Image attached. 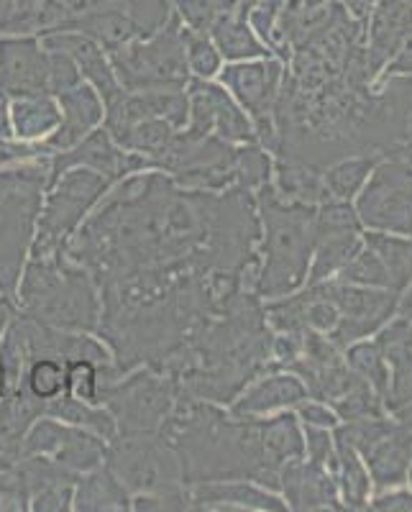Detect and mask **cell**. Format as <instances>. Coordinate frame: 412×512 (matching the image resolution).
Segmentation results:
<instances>
[{"instance_id": "16", "label": "cell", "mask_w": 412, "mask_h": 512, "mask_svg": "<svg viewBox=\"0 0 412 512\" xmlns=\"http://www.w3.org/2000/svg\"><path fill=\"white\" fill-rule=\"evenodd\" d=\"M41 47L47 49V52L70 54L75 59L80 75L88 77L90 85L98 90L105 105L113 103L123 93L121 82H118L116 72H113L111 62H108V54L90 36L77 34V31H49V34L41 36Z\"/></svg>"}, {"instance_id": "17", "label": "cell", "mask_w": 412, "mask_h": 512, "mask_svg": "<svg viewBox=\"0 0 412 512\" xmlns=\"http://www.w3.org/2000/svg\"><path fill=\"white\" fill-rule=\"evenodd\" d=\"M59 111H62V121L54 128L52 134L44 136L41 146L47 149L49 154L64 152V149H72L75 144H80L85 136L103 121V98L98 95V90L93 85H77L72 90H64L57 95Z\"/></svg>"}, {"instance_id": "45", "label": "cell", "mask_w": 412, "mask_h": 512, "mask_svg": "<svg viewBox=\"0 0 412 512\" xmlns=\"http://www.w3.org/2000/svg\"><path fill=\"white\" fill-rule=\"evenodd\" d=\"M0 136L3 139H11L13 128H11V116H8V95L0 90Z\"/></svg>"}, {"instance_id": "21", "label": "cell", "mask_w": 412, "mask_h": 512, "mask_svg": "<svg viewBox=\"0 0 412 512\" xmlns=\"http://www.w3.org/2000/svg\"><path fill=\"white\" fill-rule=\"evenodd\" d=\"M72 510L77 512H123L131 510V495L116 479L108 466L80 474L72 497Z\"/></svg>"}, {"instance_id": "19", "label": "cell", "mask_w": 412, "mask_h": 512, "mask_svg": "<svg viewBox=\"0 0 412 512\" xmlns=\"http://www.w3.org/2000/svg\"><path fill=\"white\" fill-rule=\"evenodd\" d=\"M192 510L238 512V510H285V505L274 495H267L259 487L246 484V479H228V482H203L190 487Z\"/></svg>"}, {"instance_id": "4", "label": "cell", "mask_w": 412, "mask_h": 512, "mask_svg": "<svg viewBox=\"0 0 412 512\" xmlns=\"http://www.w3.org/2000/svg\"><path fill=\"white\" fill-rule=\"evenodd\" d=\"M49 162L39 154L0 167V295L13 303L49 187Z\"/></svg>"}, {"instance_id": "32", "label": "cell", "mask_w": 412, "mask_h": 512, "mask_svg": "<svg viewBox=\"0 0 412 512\" xmlns=\"http://www.w3.org/2000/svg\"><path fill=\"white\" fill-rule=\"evenodd\" d=\"M182 36H185V54L192 75L200 77V80H208L210 75H215V72L221 70V52L215 49V44L208 39V34L182 29Z\"/></svg>"}, {"instance_id": "18", "label": "cell", "mask_w": 412, "mask_h": 512, "mask_svg": "<svg viewBox=\"0 0 412 512\" xmlns=\"http://www.w3.org/2000/svg\"><path fill=\"white\" fill-rule=\"evenodd\" d=\"M318 254H315V267L310 274V282L323 280L325 274L341 267L349 254L354 251V213L349 205H325L318 216Z\"/></svg>"}, {"instance_id": "48", "label": "cell", "mask_w": 412, "mask_h": 512, "mask_svg": "<svg viewBox=\"0 0 412 512\" xmlns=\"http://www.w3.org/2000/svg\"><path fill=\"white\" fill-rule=\"evenodd\" d=\"M379 507H402V510H412V497H407V495L389 497V500L379 502Z\"/></svg>"}, {"instance_id": "24", "label": "cell", "mask_w": 412, "mask_h": 512, "mask_svg": "<svg viewBox=\"0 0 412 512\" xmlns=\"http://www.w3.org/2000/svg\"><path fill=\"white\" fill-rule=\"evenodd\" d=\"M302 397H305V387L300 379L269 377L233 402V418H254V415L282 408V405H295Z\"/></svg>"}, {"instance_id": "34", "label": "cell", "mask_w": 412, "mask_h": 512, "mask_svg": "<svg viewBox=\"0 0 412 512\" xmlns=\"http://www.w3.org/2000/svg\"><path fill=\"white\" fill-rule=\"evenodd\" d=\"M77 400L98 405V364L88 359L67 361V390Z\"/></svg>"}, {"instance_id": "8", "label": "cell", "mask_w": 412, "mask_h": 512, "mask_svg": "<svg viewBox=\"0 0 412 512\" xmlns=\"http://www.w3.org/2000/svg\"><path fill=\"white\" fill-rule=\"evenodd\" d=\"M105 466L116 474L131 497L187 487L180 456L159 431L116 433L108 441Z\"/></svg>"}, {"instance_id": "5", "label": "cell", "mask_w": 412, "mask_h": 512, "mask_svg": "<svg viewBox=\"0 0 412 512\" xmlns=\"http://www.w3.org/2000/svg\"><path fill=\"white\" fill-rule=\"evenodd\" d=\"M259 210L267 226V239H264L267 262L259 272L256 290L264 297H282L295 290L308 274L313 210L305 203L285 205L269 182L259 187Z\"/></svg>"}, {"instance_id": "30", "label": "cell", "mask_w": 412, "mask_h": 512, "mask_svg": "<svg viewBox=\"0 0 412 512\" xmlns=\"http://www.w3.org/2000/svg\"><path fill=\"white\" fill-rule=\"evenodd\" d=\"M21 384L36 400H54L67 390V359H57V356L29 359Z\"/></svg>"}, {"instance_id": "10", "label": "cell", "mask_w": 412, "mask_h": 512, "mask_svg": "<svg viewBox=\"0 0 412 512\" xmlns=\"http://www.w3.org/2000/svg\"><path fill=\"white\" fill-rule=\"evenodd\" d=\"M21 456H52L72 472L85 474L105 464L108 441L88 428L41 415L26 431Z\"/></svg>"}, {"instance_id": "28", "label": "cell", "mask_w": 412, "mask_h": 512, "mask_svg": "<svg viewBox=\"0 0 412 512\" xmlns=\"http://www.w3.org/2000/svg\"><path fill=\"white\" fill-rule=\"evenodd\" d=\"M262 443L269 464H272L277 472L287 464V461L300 459L302 451H305L300 428H297L292 415H279V418L262 420Z\"/></svg>"}, {"instance_id": "36", "label": "cell", "mask_w": 412, "mask_h": 512, "mask_svg": "<svg viewBox=\"0 0 412 512\" xmlns=\"http://www.w3.org/2000/svg\"><path fill=\"white\" fill-rule=\"evenodd\" d=\"M131 510L162 512V510H192L190 487L175 492H151V495L131 497Z\"/></svg>"}, {"instance_id": "26", "label": "cell", "mask_w": 412, "mask_h": 512, "mask_svg": "<svg viewBox=\"0 0 412 512\" xmlns=\"http://www.w3.org/2000/svg\"><path fill=\"white\" fill-rule=\"evenodd\" d=\"M369 461H372V472L377 482L395 484L405 477L407 459H410V441L402 433H392L384 428L382 436L364 448Z\"/></svg>"}, {"instance_id": "27", "label": "cell", "mask_w": 412, "mask_h": 512, "mask_svg": "<svg viewBox=\"0 0 412 512\" xmlns=\"http://www.w3.org/2000/svg\"><path fill=\"white\" fill-rule=\"evenodd\" d=\"M412 29V3L410 0H379V8L374 13L372 41L377 62L397 47V41Z\"/></svg>"}, {"instance_id": "1", "label": "cell", "mask_w": 412, "mask_h": 512, "mask_svg": "<svg viewBox=\"0 0 412 512\" xmlns=\"http://www.w3.org/2000/svg\"><path fill=\"white\" fill-rule=\"evenodd\" d=\"M262 236L246 187L187 190L167 172L123 177L70 236L64 254L95 287L139 272H241Z\"/></svg>"}, {"instance_id": "20", "label": "cell", "mask_w": 412, "mask_h": 512, "mask_svg": "<svg viewBox=\"0 0 412 512\" xmlns=\"http://www.w3.org/2000/svg\"><path fill=\"white\" fill-rule=\"evenodd\" d=\"M279 487L285 489L287 502L295 510H313L320 505H331L336 500L333 484L318 461L300 464V459L287 461L279 469Z\"/></svg>"}, {"instance_id": "3", "label": "cell", "mask_w": 412, "mask_h": 512, "mask_svg": "<svg viewBox=\"0 0 412 512\" xmlns=\"http://www.w3.org/2000/svg\"><path fill=\"white\" fill-rule=\"evenodd\" d=\"M18 313L75 333H95L100 323V292L85 267L62 251L29 256L16 297Z\"/></svg>"}, {"instance_id": "29", "label": "cell", "mask_w": 412, "mask_h": 512, "mask_svg": "<svg viewBox=\"0 0 412 512\" xmlns=\"http://www.w3.org/2000/svg\"><path fill=\"white\" fill-rule=\"evenodd\" d=\"M177 128L167 121V118H146V121L134 123L128 126L126 131H121L118 136H113L121 149L134 154H144L149 157V162L157 157L159 152H164L169 146V141L175 139Z\"/></svg>"}, {"instance_id": "13", "label": "cell", "mask_w": 412, "mask_h": 512, "mask_svg": "<svg viewBox=\"0 0 412 512\" xmlns=\"http://www.w3.org/2000/svg\"><path fill=\"white\" fill-rule=\"evenodd\" d=\"M221 80L226 88H231L238 103L244 105L246 111L254 116L256 126H259V139L269 149H274L277 136H274L272 123H269V111H272L279 80H282V67H279V62L233 64V67H226Z\"/></svg>"}, {"instance_id": "51", "label": "cell", "mask_w": 412, "mask_h": 512, "mask_svg": "<svg viewBox=\"0 0 412 512\" xmlns=\"http://www.w3.org/2000/svg\"><path fill=\"white\" fill-rule=\"evenodd\" d=\"M410 226H412V221H410Z\"/></svg>"}, {"instance_id": "44", "label": "cell", "mask_w": 412, "mask_h": 512, "mask_svg": "<svg viewBox=\"0 0 412 512\" xmlns=\"http://www.w3.org/2000/svg\"><path fill=\"white\" fill-rule=\"evenodd\" d=\"M302 418L308 420V423H315V425L336 423V418H333V415L328 413L325 408H320V405H305V408H302Z\"/></svg>"}, {"instance_id": "46", "label": "cell", "mask_w": 412, "mask_h": 512, "mask_svg": "<svg viewBox=\"0 0 412 512\" xmlns=\"http://www.w3.org/2000/svg\"><path fill=\"white\" fill-rule=\"evenodd\" d=\"M392 72H412V31L405 41V49L400 52V59L392 64Z\"/></svg>"}, {"instance_id": "35", "label": "cell", "mask_w": 412, "mask_h": 512, "mask_svg": "<svg viewBox=\"0 0 412 512\" xmlns=\"http://www.w3.org/2000/svg\"><path fill=\"white\" fill-rule=\"evenodd\" d=\"M338 451H341V469H343V489H346V500L354 507H359L366 497V474L356 461L354 448L349 441L338 436Z\"/></svg>"}, {"instance_id": "49", "label": "cell", "mask_w": 412, "mask_h": 512, "mask_svg": "<svg viewBox=\"0 0 412 512\" xmlns=\"http://www.w3.org/2000/svg\"><path fill=\"white\" fill-rule=\"evenodd\" d=\"M323 0H290V6H287V11H305V8H315L320 6Z\"/></svg>"}, {"instance_id": "9", "label": "cell", "mask_w": 412, "mask_h": 512, "mask_svg": "<svg viewBox=\"0 0 412 512\" xmlns=\"http://www.w3.org/2000/svg\"><path fill=\"white\" fill-rule=\"evenodd\" d=\"M98 405L116 418L118 433L159 431L175 410L177 387L167 374L139 367L98 384Z\"/></svg>"}, {"instance_id": "43", "label": "cell", "mask_w": 412, "mask_h": 512, "mask_svg": "<svg viewBox=\"0 0 412 512\" xmlns=\"http://www.w3.org/2000/svg\"><path fill=\"white\" fill-rule=\"evenodd\" d=\"M308 451H310V459L323 464L331 454V441L325 436L323 431H315V428H308Z\"/></svg>"}, {"instance_id": "40", "label": "cell", "mask_w": 412, "mask_h": 512, "mask_svg": "<svg viewBox=\"0 0 412 512\" xmlns=\"http://www.w3.org/2000/svg\"><path fill=\"white\" fill-rule=\"evenodd\" d=\"M72 497H75V484H67V487L44 489V492H39V495L31 497L29 510H36V512L72 510Z\"/></svg>"}, {"instance_id": "31", "label": "cell", "mask_w": 412, "mask_h": 512, "mask_svg": "<svg viewBox=\"0 0 412 512\" xmlns=\"http://www.w3.org/2000/svg\"><path fill=\"white\" fill-rule=\"evenodd\" d=\"M279 172V190L287 198L297 200V203H308V200L320 198V180L313 175V169H308L302 162H282L277 164Z\"/></svg>"}, {"instance_id": "41", "label": "cell", "mask_w": 412, "mask_h": 512, "mask_svg": "<svg viewBox=\"0 0 412 512\" xmlns=\"http://www.w3.org/2000/svg\"><path fill=\"white\" fill-rule=\"evenodd\" d=\"M351 364L359 369L364 377L372 379L377 384L379 390H384V369H382V359L377 356V351L369 349V346H356L351 351Z\"/></svg>"}, {"instance_id": "11", "label": "cell", "mask_w": 412, "mask_h": 512, "mask_svg": "<svg viewBox=\"0 0 412 512\" xmlns=\"http://www.w3.org/2000/svg\"><path fill=\"white\" fill-rule=\"evenodd\" d=\"M187 100H190V118L187 126L180 128L187 139H203L215 134L226 141H254V128L246 121L236 103L223 93L218 85L190 77L187 82Z\"/></svg>"}, {"instance_id": "6", "label": "cell", "mask_w": 412, "mask_h": 512, "mask_svg": "<svg viewBox=\"0 0 412 512\" xmlns=\"http://www.w3.org/2000/svg\"><path fill=\"white\" fill-rule=\"evenodd\" d=\"M185 26L180 13L172 11L167 24L149 39H134L108 52L113 72L123 90H185L190 82V64L185 54Z\"/></svg>"}, {"instance_id": "12", "label": "cell", "mask_w": 412, "mask_h": 512, "mask_svg": "<svg viewBox=\"0 0 412 512\" xmlns=\"http://www.w3.org/2000/svg\"><path fill=\"white\" fill-rule=\"evenodd\" d=\"M70 167H90L95 169V172H100V175L108 177L111 182L123 180V177L134 175V172L154 169L149 157L121 149L105 128L90 131V134L85 136L80 144L72 146V149L52 154V162H49V187H52L54 180Z\"/></svg>"}, {"instance_id": "15", "label": "cell", "mask_w": 412, "mask_h": 512, "mask_svg": "<svg viewBox=\"0 0 412 512\" xmlns=\"http://www.w3.org/2000/svg\"><path fill=\"white\" fill-rule=\"evenodd\" d=\"M412 210V172L410 169L392 164L384 167L366 195L361 198V216L366 223L382 228L407 231L410 228Z\"/></svg>"}, {"instance_id": "14", "label": "cell", "mask_w": 412, "mask_h": 512, "mask_svg": "<svg viewBox=\"0 0 412 512\" xmlns=\"http://www.w3.org/2000/svg\"><path fill=\"white\" fill-rule=\"evenodd\" d=\"M0 90L8 98L52 95L49 88V52L36 36L0 39Z\"/></svg>"}, {"instance_id": "47", "label": "cell", "mask_w": 412, "mask_h": 512, "mask_svg": "<svg viewBox=\"0 0 412 512\" xmlns=\"http://www.w3.org/2000/svg\"><path fill=\"white\" fill-rule=\"evenodd\" d=\"M16 310H18V305L13 303V300H8L6 295H0V333L6 331V326L13 320Z\"/></svg>"}, {"instance_id": "38", "label": "cell", "mask_w": 412, "mask_h": 512, "mask_svg": "<svg viewBox=\"0 0 412 512\" xmlns=\"http://www.w3.org/2000/svg\"><path fill=\"white\" fill-rule=\"evenodd\" d=\"M77 85H82V75L77 70L75 59L64 52H49V88H52V95L72 90Z\"/></svg>"}, {"instance_id": "2", "label": "cell", "mask_w": 412, "mask_h": 512, "mask_svg": "<svg viewBox=\"0 0 412 512\" xmlns=\"http://www.w3.org/2000/svg\"><path fill=\"white\" fill-rule=\"evenodd\" d=\"M175 446L187 487L228 479H254L279 487V472L269 464L262 443V420H231L215 402H177L159 428Z\"/></svg>"}, {"instance_id": "33", "label": "cell", "mask_w": 412, "mask_h": 512, "mask_svg": "<svg viewBox=\"0 0 412 512\" xmlns=\"http://www.w3.org/2000/svg\"><path fill=\"white\" fill-rule=\"evenodd\" d=\"M29 510V492L18 469V459L0 456V512Z\"/></svg>"}, {"instance_id": "37", "label": "cell", "mask_w": 412, "mask_h": 512, "mask_svg": "<svg viewBox=\"0 0 412 512\" xmlns=\"http://www.w3.org/2000/svg\"><path fill=\"white\" fill-rule=\"evenodd\" d=\"M369 167H372V162H366V159L364 162L341 164V167L331 169V172L325 175V185H328V190H331L333 195H338V198H349L351 192L361 185V180H364V175L369 172Z\"/></svg>"}, {"instance_id": "7", "label": "cell", "mask_w": 412, "mask_h": 512, "mask_svg": "<svg viewBox=\"0 0 412 512\" xmlns=\"http://www.w3.org/2000/svg\"><path fill=\"white\" fill-rule=\"evenodd\" d=\"M111 185L116 182L90 167H70L62 172L44 192L29 256H49L62 251L72 233L80 228L82 218L98 205Z\"/></svg>"}, {"instance_id": "39", "label": "cell", "mask_w": 412, "mask_h": 512, "mask_svg": "<svg viewBox=\"0 0 412 512\" xmlns=\"http://www.w3.org/2000/svg\"><path fill=\"white\" fill-rule=\"evenodd\" d=\"M346 277L343 280H354V282H377V285H392V277H389L387 267L379 259L377 251H366L356 259L354 264L346 267Z\"/></svg>"}, {"instance_id": "25", "label": "cell", "mask_w": 412, "mask_h": 512, "mask_svg": "<svg viewBox=\"0 0 412 512\" xmlns=\"http://www.w3.org/2000/svg\"><path fill=\"white\" fill-rule=\"evenodd\" d=\"M44 415L62 420V423H72V425H80V428H88V431L98 433L100 438H105V441H111V438L118 433L116 418H113L103 405H90V402L85 400H77V397H72L70 392H62L59 397L49 400L47 413Z\"/></svg>"}, {"instance_id": "50", "label": "cell", "mask_w": 412, "mask_h": 512, "mask_svg": "<svg viewBox=\"0 0 412 512\" xmlns=\"http://www.w3.org/2000/svg\"><path fill=\"white\" fill-rule=\"evenodd\" d=\"M402 420H405L407 425H412V410H410V413H405V415H402Z\"/></svg>"}, {"instance_id": "23", "label": "cell", "mask_w": 412, "mask_h": 512, "mask_svg": "<svg viewBox=\"0 0 412 512\" xmlns=\"http://www.w3.org/2000/svg\"><path fill=\"white\" fill-rule=\"evenodd\" d=\"M8 116H11L13 136L21 141L44 139L59 126L62 111L59 103L52 95H31V98H13L8 105Z\"/></svg>"}, {"instance_id": "22", "label": "cell", "mask_w": 412, "mask_h": 512, "mask_svg": "<svg viewBox=\"0 0 412 512\" xmlns=\"http://www.w3.org/2000/svg\"><path fill=\"white\" fill-rule=\"evenodd\" d=\"M246 11H251L249 0H238V6L233 11L223 13L208 34L213 36L215 49L226 59H249V57H264L269 54L262 47V41L251 34L249 24H246Z\"/></svg>"}, {"instance_id": "42", "label": "cell", "mask_w": 412, "mask_h": 512, "mask_svg": "<svg viewBox=\"0 0 412 512\" xmlns=\"http://www.w3.org/2000/svg\"><path fill=\"white\" fill-rule=\"evenodd\" d=\"M39 154H47V157H52V154H49L41 144H36V146L13 144L11 139H3V136H0V167H3V164H11V162H21V159L39 157Z\"/></svg>"}]
</instances>
